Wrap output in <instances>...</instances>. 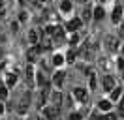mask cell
Returning <instances> with one entry per match:
<instances>
[{"label":"cell","mask_w":124,"mask_h":120,"mask_svg":"<svg viewBox=\"0 0 124 120\" xmlns=\"http://www.w3.org/2000/svg\"><path fill=\"white\" fill-rule=\"evenodd\" d=\"M92 47H94V45L90 43V39H86L85 43L81 45V56H85L86 60H90V58L94 56V51H92Z\"/></svg>","instance_id":"7a4b0ae2"},{"label":"cell","mask_w":124,"mask_h":120,"mask_svg":"<svg viewBox=\"0 0 124 120\" xmlns=\"http://www.w3.org/2000/svg\"><path fill=\"white\" fill-rule=\"evenodd\" d=\"M62 62H64V56H62V54H54L53 56V66H60Z\"/></svg>","instance_id":"ffe728a7"},{"label":"cell","mask_w":124,"mask_h":120,"mask_svg":"<svg viewBox=\"0 0 124 120\" xmlns=\"http://www.w3.org/2000/svg\"><path fill=\"white\" fill-rule=\"evenodd\" d=\"M39 2H49V0H39Z\"/></svg>","instance_id":"f35d334b"},{"label":"cell","mask_w":124,"mask_h":120,"mask_svg":"<svg viewBox=\"0 0 124 120\" xmlns=\"http://www.w3.org/2000/svg\"><path fill=\"white\" fill-rule=\"evenodd\" d=\"M94 17H96V19H98V21H100V19H103V8H96V9H94Z\"/></svg>","instance_id":"44dd1931"},{"label":"cell","mask_w":124,"mask_h":120,"mask_svg":"<svg viewBox=\"0 0 124 120\" xmlns=\"http://www.w3.org/2000/svg\"><path fill=\"white\" fill-rule=\"evenodd\" d=\"M2 6H4V2H2V0H0V8H2Z\"/></svg>","instance_id":"8d00e7d4"},{"label":"cell","mask_w":124,"mask_h":120,"mask_svg":"<svg viewBox=\"0 0 124 120\" xmlns=\"http://www.w3.org/2000/svg\"><path fill=\"white\" fill-rule=\"evenodd\" d=\"M118 68H120V69H124V58H118Z\"/></svg>","instance_id":"4dcf8cb0"},{"label":"cell","mask_w":124,"mask_h":120,"mask_svg":"<svg viewBox=\"0 0 124 120\" xmlns=\"http://www.w3.org/2000/svg\"><path fill=\"white\" fill-rule=\"evenodd\" d=\"M105 43H107V49H109V51H116V45H118L116 38H111V36H107V38H105Z\"/></svg>","instance_id":"30bf717a"},{"label":"cell","mask_w":124,"mask_h":120,"mask_svg":"<svg viewBox=\"0 0 124 120\" xmlns=\"http://www.w3.org/2000/svg\"><path fill=\"white\" fill-rule=\"evenodd\" d=\"M77 41H79V36L77 34H71L70 36V43H77Z\"/></svg>","instance_id":"f1b7e54d"},{"label":"cell","mask_w":124,"mask_h":120,"mask_svg":"<svg viewBox=\"0 0 124 120\" xmlns=\"http://www.w3.org/2000/svg\"><path fill=\"white\" fill-rule=\"evenodd\" d=\"M19 4H26V0H19Z\"/></svg>","instance_id":"e575fe53"},{"label":"cell","mask_w":124,"mask_h":120,"mask_svg":"<svg viewBox=\"0 0 124 120\" xmlns=\"http://www.w3.org/2000/svg\"><path fill=\"white\" fill-rule=\"evenodd\" d=\"M118 114L124 116V96L120 98V103H118Z\"/></svg>","instance_id":"603a6c76"},{"label":"cell","mask_w":124,"mask_h":120,"mask_svg":"<svg viewBox=\"0 0 124 120\" xmlns=\"http://www.w3.org/2000/svg\"><path fill=\"white\" fill-rule=\"evenodd\" d=\"M38 120H47V118H45V116H41V118H38Z\"/></svg>","instance_id":"d590c367"},{"label":"cell","mask_w":124,"mask_h":120,"mask_svg":"<svg viewBox=\"0 0 124 120\" xmlns=\"http://www.w3.org/2000/svg\"><path fill=\"white\" fill-rule=\"evenodd\" d=\"M90 120H101V116H98V114H92V116H90Z\"/></svg>","instance_id":"1f68e13d"},{"label":"cell","mask_w":124,"mask_h":120,"mask_svg":"<svg viewBox=\"0 0 124 120\" xmlns=\"http://www.w3.org/2000/svg\"><path fill=\"white\" fill-rule=\"evenodd\" d=\"M122 13H124L122 8L116 6L115 9H113V17H111V19H113V22H118V21H120V19H122Z\"/></svg>","instance_id":"8fae6325"},{"label":"cell","mask_w":124,"mask_h":120,"mask_svg":"<svg viewBox=\"0 0 124 120\" xmlns=\"http://www.w3.org/2000/svg\"><path fill=\"white\" fill-rule=\"evenodd\" d=\"M0 98H2V99H4V98H8V88H6L4 84L0 86Z\"/></svg>","instance_id":"d4e9b609"},{"label":"cell","mask_w":124,"mask_h":120,"mask_svg":"<svg viewBox=\"0 0 124 120\" xmlns=\"http://www.w3.org/2000/svg\"><path fill=\"white\" fill-rule=\"evenodd\" d=\"M79 2H83V0H79Z\"/></svg>","instance_id":"60d3db41"},{"label":"cell","mask_w":124,"mask_h":120,"mask_svg":"<svg viewBox=\"0 0 124 120\" xmlns=\"http://www.w3.org/2000/svg\"><path fill=\"white\" fill-rule=\"evenodd\" d=\"M122 79H124V71H122Z\"/></svg>","instance_id":"ab89813d"},{"label":"cell","mask_w":124,"mask_h":120,"mask_svg":"<svg viewBox=\"0 0 124 120\" xmlns=\"http://www.w3.org/2000/svg\"><path fill=\"white\" fill-rule=\"evenodd\" d=\"M66 60H68V62H73V60H75V51H68V54H66Z\"/></svg>","instance_id":"cb8c5ba5"},{"label":"cell","mask_w":124,"mask_h":120,"mask_svg":"<svg viewBox=\"0 0 124 120\" xmlns=\"http://www.w3.org/2000/svg\"><path fill=\"white\" fill-rule=\"evenodd\" d=\"M15 82H17V75L15 73H8L6 75V86H8V88H11Z\"/></svg>","instance_id":"5bb4252c"},{"label":"cell","mask_w":124,"mask_h":120,"mask_svg":"<svg viewBox=\"0 0 124 120\" xmlns=\"http://www.w3.org/2000/svg\"><path fill=\"white\" fill-rule=\"evenodd\" d=\"M101 120H116V114H115V112H109L107 116H103Z\"/></svg>","instance_id":"83f0119b"},{"label":"cell","mask_w":124,"mask_h":120,"mask_svg":"<svg viewBox=\"0 0 124 120\" xmlns=\"http://www.w3.org/2000/svg\"><path fill=\"white\" fill-rule=\"evenodd\" d=\"M92 17V9H90V6H85V9H83V21H88Z\"/></svg>","instance_id":"ac0fdd59"},{"label":"cell","mask_w":124,"mask_h":120,"mask_svg":"<svg viewBox=\"0 0 124 120\" xmlns=\"http://www.w3.org/2000/svg\"><path fill=\"white\" fill-rule=\"evenodd\" d=\"M103 2H105V0H103Z\"/></svg>","instance_id":"b9f144b4"},{"label":"cell","mask_w":124,"mask_h":120,"mask_svg":"<svg viewBox=\"0 0 124 120\" xmlns=\"http://www.w3.org/2000/svg\"><path fill=\"white\" fill-rule=\"evenodd\" d=\"M36 81H38V84L41 86V88L49 86V81H47V77H45L43 73H38V75H36Z\"/></svg>","instance_id":"4fadbf2b"},{"label":"cell","mask_w":124,"mask_h":120,"mask_svg":"<svg viewBox=\"0 0 124 120\" xmlns=\"http://www.w3.org/2000/svg\"><path fill=\"white\" fill-rule=\"evenodd\" d=\"M70 120H83V118H81V114H79V112H71V114H70Z\"/></svg>","instance_id":"4316f807"},{"label":"cell","mask_w":124,"mask_h":120,"mask_svg":"<svg viewBox=\"0 0 124 120\" xmlns=\"http://www.w3.org/2000/svg\"><path fill=\"white\" fill-rule=\"evenodd\" d=\"M122 58H124V47H122Z\"/></svg>","instance_id":"74e56055"},{"label":"cell","mask_w":124,"mask_h":120,"mask_svg":"<svg viewBox=\"0 0 124 120\" xmlns=\"http://www.w3.org/2000/svg\"><path fill=\"white\" fill-rule=\"evenodd\" d=\"M120 34H122V36H124V24H122V28H120Z\"/></svg>","instance_id":"836d02e7"},{"label":"cell","mask_w":124,"mask_h":120,"mask_svg":"<svg viewBox=\"0 0 124 120\" xmlns=\"http://www.w3.org/2000/svg\"><path fill=\"white\" fill-rule=\"evenodd\" d=\"M26 19H28V13H26V11H21V13H19V21L24 22Z\"/></svg>","instance_id":"484cf974"},{"label":"cell","mask_w":124,"mask_h":120,"mask_svg":"<svg viewBox=\"0 0 124 120\" xmlns=\"http://www.w3.org/2000/svg\"><path fill=\"white\" fill-rule=\"evenodd\" d=\"M39 38H41V32H39V30L32 28L30 32H28V39H30L32 45H38V43H39Z\"/></svg>","instance_id":"8992f818"},{"label":"cell","mask_w":124,"mask_h":120,"mask_svg":"<svg viewBox=\"0 0 124 120\" xmlns=\"http://www.w3.org/2000/svg\"><path fill=\"white\" fill-rule=\"evenodd\" d=\"M28 105H30V92H26L23 96V99L19 101V112H26Z\"/></svg>","instance_id":"277c9868"},{"label":"cell","mask_w":124,"mask_h":120,"mask_svg":"<svg viewBox=\"0 0 124 120\" xmlns=\"http://www.w3.org/2000/svg\"><path fill=\"white\" fill-rule=\"evenodd\" d=\"M47 98H49V90H47V86H45V88H39V94H38V107H43V105H45Z\"/></svg>","instance_id":"5b68a950"},{"label":"cell","mask_w":124,"mask_h":120,"mask_svg":"<svg viewBox=\"0 0 124 120\" xmlns=\"http://www.w3.org/2000/svg\"><path fill=\"white\" fill-rule=\"evenodd\" d=\"M98 107H100L101 111H111V101L109 99H101L100 103H98Z\"/></svg>","instance_id":"e0dca14e"},{"label":"cell","mask_w":124,"mask_h":120,"mask_svg":"<svg viewBox=\"0 0 124 120\" xmlns=\"http://www.w3.org/2000/svg\"><path fill=\"white\" fill-rule=\"evenodd\" d=\"M73 96L77 98L79 101H86V90L85 88H73Z\"/></svg>","instance_id":"9c48e42d"},{"label":"cell","mask_w":124,"mask_h":120,"mask_svg":"<svg viewBox=\"0 0 124 120\" xmlns=\"http://www.w3.org/2000/svg\"><path fill=\"white\" fill-rule=\"evenodd\" d=\"M90 88H96V77L90 75Z\"/></svg>","instance_id":"f546056e"},{"label":"cell","mask_w":124,"mask_h":120,"mask_svg":"<svg viewBox=\"0 0 124 120\" xmlns=\"http://www.w3.org/2000/svg\"><path fill=\"white\" fill-rule=\"evenodd\" d=\"M79 26H81V19H71L70 22H66V30H70V32L77 30Z\"/></svg>","instance_id":"ba28073f"},{"label":"cell","mask_w":124,"mask_h":120,"mask_svg":"<svg viewBox=\"0 0 124 120\" xmlns=\"http://www.w3.org/2000/svg\"><path fill=\"white\" fill-rule=\"evenodd\" d=\"M118 98H122L120 96V88H113V92H111V101H113V99H118Z\"/></svg>","instance_id":"7402d4cb"},{"label":"cell","mask_w":124,"mask_h":120,"mask_svg":"<svg viewBox=\"0 0 124 120\" xmlns=\"http://www.w3.org/2000/svg\"><path fill=\"white\" fill-rule=\"evenodd\" d=\"M2 112H4V103L0 101V114H2Z\"/></svg>","instance_id":"d6a6232c"},{"label":"cell","mask_w":124,"mask_h":120,"mask_svg":"<svg viewBox=\"0 0 124 120\" xmlns=\"http://www.w3.org/2000/svg\"><path fill=\"white\" fill-rule=\"evenodd\" d=\"M60 103H62V96L58 94V92H53V94H51V105L60 107Z\"/></svg>","instance_id":"7c38bea8"},{"label":"cell","mask_w":124,"mask_h":120,"mask_svg":"<svg viewBox=\"0 0 124 120\" xmlns=\"http://www.w3.org/2000/svg\"><path fill=\"white\" fill-rule=\"evenodd\" d=\"M60 9L64 11V13H68V11L71 9V2H70V0H64V2L60 4Z\"/></svg>","instance_id":"d6986e66"},{"label":"cell","mask_w":124,"mask_h":120,"mask_svg":"<svg viewBox=\"0 0 124 120\" xmlns=\"http://www.w3.org/2000/svg\"><path fill=\"white\" fill-rule=\"evenodd\" d=\"M26 81H28V84H34V68L32 66H28L26 68Z\"/></svg>","instance_id":"2e32d148"},{"label":"cell","mask_w":124,"mask_h":120,"mask_svg":"<svg viewBox=\"0 0 124 120\" xmlns=\"http://www.w3.org/2000/svg\"><path fill=\"white\" fill-rule=\"evenodd\" d=\"M45 36L53 38L56 43H62V41H64V30H62L58 24H49L45 28Z\"/></svg>","instance_id":"6da1fadb"},{"label":"cell","mask_w":124,"mask_h":120,"mask_svg":"<svg viewBox=\"0 0 124 120\" xmlns=\"http://www.w3.org/2000/svg\"><path fill=\"white\" fill-rule=\"evenodd\" d=\"M43 114H45L47 120H56V118H58V114H60V107H54V105L45 107V109H43Z\"/></svg>","instance_id":"3957f363"},{"label":"cell","mask_w":124,"mask_h":120,"mask_svg":"<svg viewBox=\"0 0 124 120\" xmlns=\"http://www.w3.org/2000/svg\"><path fill=\"white\" fill-rule=\"evenodd\" d=\"M103 88L109 90V92L115 88V79H113L111 75H105V77H103Z\"/></svg>","instance_id":"52a82bcc"},{"label":"cell","mask_w":124,"mask_h":120,"mask_svg":"<svg viewBox=\"0 0 124 120\" xmlns=\"http://www.w3.org/2000/svg\"><path fill=\"white\" fill-rule=\"evenodd\" d=\"M53 82L56 86H62V82H64V73H62V71H56L54 77H53Z\"/></svg>","instance_id":"9a60e30c"}]
</instances>
